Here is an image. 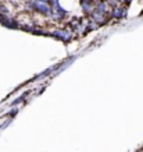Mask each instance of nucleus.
Wrapping results in <instances>:
<instances>
[{
  "label": "nucleus",
  "instance_id": "obj_1",
  "mask_svg": "<svg viewBox=\"0 0 143 152\" xmlns=\"http://www.w3.org/2000/svg\"><path fill=\"white\" fill-rule=\"evenodd\" d=\"M53 35H54L56 38L61 39V41H64V42H68L69 39H71V35H69V32H67V31H54Z\"/></svg>",
  "mask_w": 143,
  "mask_h": 152
},
{
  "label": "nucleus",
  "instance_id": "obj_2",
  "mask_svg": "<svg viewBox=\"0 0 143 152\" xmlns=\"http://www.w3.org/2000/svg\"><path fill=\"white\" fill-rule=\"evenodd\" d=\"M39 1H46V0H39Z\"/></svg>",
  "mask_w": 143,
  "mask_h": 152
}]
</instances>
